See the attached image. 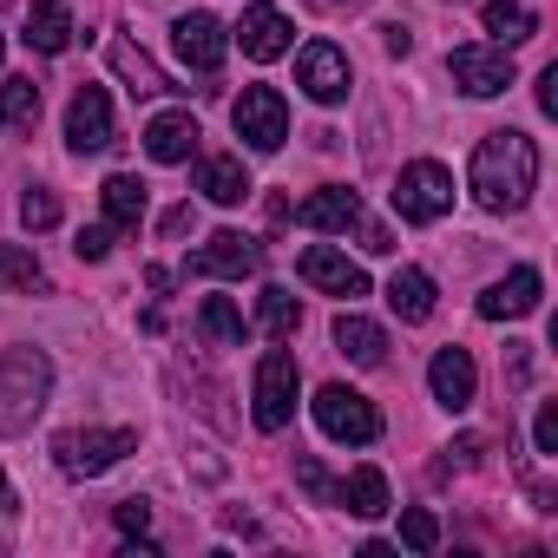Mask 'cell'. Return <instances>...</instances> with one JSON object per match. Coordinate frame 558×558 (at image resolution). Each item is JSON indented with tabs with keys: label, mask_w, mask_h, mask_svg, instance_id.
Returning a JSON list of instances; mask_svg holds the SVG:
<instances>
[{
	"label": "cell",
	"mask_w": 558,
	"mask_h": 558,
	"mask_svg": "<svg viewBox=\"0 0 558 558\" xmlns=\"http://www.w3.org/2000/svg\"><path fill=\"white\" fill-rule=\"evenodd\" d=\"M466 184L486 210H519L532 191H538V145L525 132H486L473 145V165H466Z\"/></svg>",
	"instance_id": "obj_1"
},
{
	"label": "cell",
	"mask_w": 558,
	"mask_h": 558,
	"mask_svg": "<svg viewBox=\"0 0 558 558\" xmlns=\"http://www.w3.org/2000/svg\"><path fill=\"white\" fill-rule=\"evenodd\" d=\"M53 395V362L40 349H0V434H27Z\"/></svg>",
	"instance_id": "obj_2"
},
{
	"label": "cell",
	"mask_w": 558,
	"mask_h": 558,
	"mask_svg": "<svg viewBox=\"0 0 558 558\" xmlns=\"http://www.w3.org/2000/svg\"><path fill=\"white\" fill-rule=\"evenodd\" d=\"M125 453H138V434H132V427H66V434L53 440V466H60L66 480H99V473H112Z\"/></svg>",
	"instance_id": "obj_3"
},
{
	"label": "cell",
	"mask_w": 558,
	"mask_h": 558,
	"mask_svg": "<svg viewBox=\"0 0 558 558\" xmlns=\"http://www.w3.org/2000/svg\"><path fill=\"white\" fill-rule=\"evenodd\" d=\"M395 210H401L408 223H440V217L453 210V171L434 165V158L401 165V178H395Z\"/></svg>",
	"instance_id": "obj_4"
},
{
	"label": "cell",
	"mask_w": 558,
	"mask_h": 558,
	"mask_svg": "<svg viewBox=\"0 0 558 558\" xmlns=\"http://www.w3.org/2000/svg\"><path fill=\"white\" fill-rule=\"evenodd\" d=\"M296 355L290 349H269L263 362H256V388H250V414H256V427L263 434H276V427H290V414H296Z\"/></svg>",
	"instance_id": "obj_5"
},
{
	"label": "cell",
	"mask_w": 558,
	"mask_h": 558,
	"mask_svg": "<svg viewBox=\"0 0 558 558\" xmlns=\"http://www.w3.org/2000/svg\"><path fill=\"white\" fill-rule=\"evenodd\" d=\"M310 408H316V427H323L329 440H349V447L381 440V414H375V401H368V395H355V388H342V381H329Z\"/></svg>",
	"instance_id": "obj_6"
},
{
	"label": "cell",
	"mask_w": 558,
	"mask_h": 558,
	"mask_svg": "<svg viewBox=\"0 0 558 558\" xmlns=\"http://www.w3.org/2000/svg\"><path fill=\"white\" fill-rule=\"evenodd\" d=\"M230 125H236V138L250 151H283L290 106H283V93H276V86H243V99L230 106Z\"/></svg>",
	"instance_id": "obj_7"
},
{
	"label": "cell",
	"mask_w": 558,
	"mask_h": 558,
	"mask_svg": "<svg viewBox=\"0 0 558 558\" xmlns=\"http://www.w3.org/2000/svg\"><path fill=\"white\" fill-rule=\"evenodd\" d=\"M447 73H453V86L466 99H499L512 86V47H499V40L493 47H453Z\"/></svg>",
	"instance_id": "obj_8"
},
{
	"label": "cell",
	"mask_w": 558,
	"mask_h": 558,
	"mask_svg": "<svg viewBox=\"0 0 558 558\" xmlns=\"http://www.w3.org/2000/svg\"><path fill=\"white\" fill-rule=\"evenodd\" d=\"M296 86L316 99V106H342L349 99V53L336 40H310L296 53Z\"/></svg>",
	"instance_id": "obj_9"
},
{
	"label": "cell",
	"mask_w": 558,
	"mask_h": 558,
	"mask_svg": "<svg viewBox=\"0 0 558 558\" xmlns=\"http://www.w3.org/2000/svg\"><path fill=\"white\" fill-rule=\"evenodd\" d=\"M171 47H178V60H184L191 73H217L223 53H230V27H223L217 14H178V21H171Z\"/></svg>",
	"instance_id": "obj_10"
},
{
	"label": "cell",
	"mask_w": 558,
	"mask_h": 558,
	"mask_svg": "<svg viewBox=\"0 0 558 558\" xmlns=\"http://www.w3.org/2000/svg\"><path fill=\"white\" fill-rule=\"evenodd\" d=\"M296 276L310 290H323V296H368V276H362V263H349L342 250H329V243H310L303 256H296Z\"/></svg>",
	"instance_id": "obj_11"
},
{
	"label": "cell",
	"mask_w": 558,
	"mask_h": 558,
	"mask_svg": "<svg viewBox=\"0 0 558 558\" xmlns=\"http://www.w3.org/2000/svg\"><path fill=\"white\" fill-rule=\"evenodd\" d=\"M66 145L80 158L112 145V99H106V86H80L73 93V106H66Z\"/></svg>",
	"instance_id": "obj_12"
},
{
	"label": "cell",
	"mask_w": 558,
	"mask_h": 558,
	"mask_svg": "<svg viewBox=\"0 0 558 558\" xmlns=\"http://www.w3.org/2000/svg\"><path fill=\"white\" fill-rule=\"evenodd\" d=\"M538 296H545V276H538L532 263H519L512 276H499V283L480 296V316H486V323H512V316H532Z\"/></svg>",
	"instance_id": "obj_13"
},
{
	"label": "cell",
	"mask_w": 558,
	"mask_h": 558,
	"mask_svg": "<svg viewBox=\"0 0 558 558\" xmlns=\"http://www.w3.org/2000/svg\"><path fill=\"white\" fill-rule=\"evenodd\" d=\"M230 34H236L243 60H283V53H290V40H296L290 14H276V8H250V14H243Z\"/></svg>",
	"instance_id": "obj_14"
},
{
	"label": "cell",
	"mask_w": 558,
	"mask_h": 558,
	"mask_svg": "<svg viewBox=\"0 0 558 558\" xmlns=\"http://www.w3.org/2000/svg\"><path fill=\"white\" fill-rule=\"evenodd\" d=\"M256 263H263V250H256L243 230H217V236L184 263V276H250Z\"/></svg>",
	"instance_id": "obj_15"
},
{
	"label": "cell",
	"mask_w": 558,
	"mask_h": 558,
	"mask_svg": "<svg viewBox=\"0 0 558 558\" xmlns=\"http://www.w3.org/2000/svg\"><path fill=\"white\" fill-rule=\"evenodd\" d=\"M427 388H434V401L440 408H473V395H480V368H473V355L466 349H440L434 362H427Z\"/></svg>",
	"instance_id": "obj_16"
},
{
	"label": "cell",
	"mask_w": 558,
	"mask_h": 558,
	"mask_svg": "<svg viewBox=\"0 0 558 558\" xmlns=\"http://www.w3.org/2000/svg\"><path fill=\"white\" fill-rule=\"evenodd\" d=\"M296 223L303 230H355L362 223V197L349 184H323V191H310L296 204Z\"/></svg>",
	"instance_id": "obj_17"
},
{
	"label": "cell",
	"mask_w": 558,
	"mask_h": 558,
	"mask_svg": "<svg viewBox=\"0 0 558 558\" xmlns=\"http://www.w3.org/2000/svg\"><path fill=\"white\" fill-rule=\"evenodd\" d=\"M197 138H204V132H197L191 112H158V119L145 125V151H151L158 165H184V158L197 151Z\"/></svg>",
	"instance_id": "obj_18"
},
{
	"label": "cell",
	"mask_w": 558,
	"mask_h": 558,
	"mask_svg": "<svg viewBox=\"0 0 558 558\" xmlns=\"http://www.w3.org/2000/svg\"><path fill=\"white\" fill-rule=\"evenodd\" d=\"M112 73L125 80V93L132 99H151V93H171V80H165V66L138 47V40H112Z\"/></svg>",
	"instance_id": "obj_19"
},
{
	"label": "cell",
	"mask_w": 558,
	"mask_h": 558,
	"mask_svg": "<svg viewBox=\"0 0 558 558\" xmlns=\"http://www.w3.org/2000/svg\"><path fill=\"white\" fill-rule=\"evenodd\" d=\"M336 349H342L355 368H381V362H388V329L349 310V316H336Z\"/></svg>",
	"instance_id": "obj_20"
},
{
	"label": "cell",
	"mask_w": 558,
	"mask_h": 558,
	"mask_svg": "<svg viewBox=\"0 0 558 558\" xmlns=\"http://www.w3.org/2000/svg\"><path fill=\"white\" fill-rule=\"evenodd\" d=\"M21 40H27L34 53H66V47H73V8H66V0H34Z\"/></svg>",
	"instance_id": "obj_21"
},
{
	"label": "cell",
	"mask_w": 558,
	"mask_h": 558,
	"mask_svg": "<svg viewBox=\"0 0 558 558\" xmlns=\"http://www.w3.org/2000/svg\"><path fill=\"white\" fill-rule=\"evenodd\" d=\"M197 191L210 197V204H243L250 197V171H243V158H230V151H210L204 165H197Z\"/></svg>",
	"instance_id": "obj_22"
},
{
	"label": "cell",
	"mask_w": 558,
	"mask_h": 558,
	"mask_svg": "<svg viewBox=\"0 0 558 558\" xmlns=\"http://www.w3.org/2000/svg\"><path fill=\"white\" fill-rule=\"evenodd\" d=\"M388 310L401 323H427L434 316V276L427 269H395L388 276Z\"/></svg>",
	"instance_id": "obj_23"
},
{
	"label": "cell",
	"mask_w": 558,
	"mask_h": 558,
	"mask_svg": "<svg viewBox=\"0 0 558 558\" xmlns=\"http://www.w3.org/2000/svg\"><path fill=\"white\" fill-rule=\"evenodd\" d=\"M99 204H106V223H112V230H138V223H145V184H138L132 171H112V178L99 184Z\"/></svg>",
	"instance_id": "obj_24"
},
{
	"label": "cell",
	"mask_w": 558,
	"mask_h": 558,
	"mask_svg": "<svg viewBox=\"0 0 558 558\" xmlns=\"http://www.w3.org/2000/svg\"><path fill=\"white\" fill-rule=\"evenodd\" d=\"M197 336L217 342V349H243L250 323H243V310H236L230 296H204V310H197Z\"/></svg>",
	"instance_id": "obj_25"
},
{
	"label": "cell",
	"mask_w": 558,
	"mask_h": 558,
	"mask_svg": "<svg viewBox=\"0 0 558 558\" xmlns=\"http://www.w3.org/2000/svg\"><path fill=\"white\" fill-rule=\"evenodd\" d=\"M342 506H349L355 519H381V512H388V473H381V466H355V473L342 480Z\"/></svg>",
	"instance_id": "obj_26"
},
{
	"label": "cell",
	"mask_w": 558,
	"mask_h": 558,
	"mask_svg": "<svg viewBox=\"0 0 558 558\" xmlns=\"http://www.w3.org/2000/svg\"><path fill=\"white\" fill-rule=\"evenodd\" d=\"M486 34H499V47H525L538 34V14L525 0H486Z\"/></svg>",
	"instance_id": "obj_27"
},
{
	"label": "cell",
	"mask_w": 558,
	"mask_h": 558,
	"mask_svg": "<svg viewBox=\"0 0 558 558\" xmlns=\"http://www.w3.org/2000/svg\"><path fill=\"white\" fill-rule=\"evenodd\" d=\"M0 290H21V296L47 290L40 256H34V250H21V243H0Z\"/></svg>",
	"instance_id": "obj_28"
},
{
	"label": "cell",
	"mask_w": 558,
	"mask_h": 558,
	"mask_svg": "<svg viewBox=\"0 0 558 558\" xmlns=\"http://www.w3.org/2000/svg\"><path fill=\"white\" fill-rule=\"evenodd\" d=\"M296 323H303V310H296L290 290H263V296H256V329H263L269 342H290Z\"/></svg>",
	"instance_id": "obj_29"
},
{
	"label": "cell",
	"mask_w": 558,
	"mask_h": 558,
	"mask_svg": "<svg viewBox=\"0 0 558 558\" xmlns=\"http://www.w3.org/2000/svg\"><path fill=\"white\" fill-rule=\"evenodd\" d=\"M40 119V86L34 80H0V132H27Z\"/></svg>",
	"instance_id": "obj_30"
},
{
	"label": "cell",
	"mask_w": 558,
	"mask_h": 558,
	"mask_svg": "<svg viewBox=\"0 0 558 558\" xmlns=\"http://www.w3.org/2000/svg\"><path fill=\"white\" fill-rule=\"evenodd\" d=\"M401 545H408V551H434V545H440V519H434L427 506H408V512H401Z\"/></svg>",
	"instance_id": "obj_31"
},
{
	"label": "cell",
	"mask_w": 558,
	"mask_h": 558,
	"mask_svg": "<svg viewBox=\"0 0 558 558\" xmlns=\"http://www.w3.org/2000/svg\"><path fill=\"white\" fill-rule=\"evenodd\" d=\"M21 223H27V230H53V223H60V197L40 191V184H27V197H21Z\"/></svg>",
	"instance_id": "obj_32"
},
{
	"label": "cell",
	"mask_w": 558,
	"mask_h": 558,
	"mask_svg": "<svg viewBox=\"0 0 558 558\" xmlns=\"http://www.w3.org/2000/svg\"><path fill=\"white\" fill-rule=\"evenodd\" d=\"M296 480H303V486L316 493V506H342V486H336V480L323 473V460H310V453H303V460H296Z\"/></svg>",
	"instance_id": "obj_33"
},
{
	"label": "cell",
	"mask_w": 558,
	"mask_h": 558,
	"mask_svg": "<svg viewBox=\"0 0 558 558\" xmlns=\"http://www.w3.org/2000/svg\"><path fill=\"white\" fill-rule=\"evenodd\" d=\"M532 447L545 460H558V401H538V421H532Z\"/></svg>",
	"instance_id": "obj_34"
},
{
	"label": "cell",
	"mask_w": 558,
	"mask_h": 558,
	"mask_svg": "<svg viewBox=\"0 0 558 558\" xmlns=\"http://www.w3.org/2000/svg\"><path fill=\"white\" fill-rule=\"evenodd\" d=\"M112 236H119V230H112V223H86V230H80V243H73V250H80V256H86V263H106V256H112Z\"/></svg>",
	"instance_id": "obj_35"
},
{
	"label": "cell",
	"mask_w": 558,
	"mask_h": 558,
	"mask_svg": "<svg viewBox=\"0 0 558 558\" xmlns=\"http://www.w3.org/2000/svg\"><path fill=\"white\" fill-rule=\"evenodd\" d=\"M112 519H119V532H125V538H145L151 506H145V499H119V506H112Z\"/></svg>",
	"instance_id": "obj_36"
},
{
	"label": "cell",
	"mask_w": 558,
	"mask_h": 558,
	"mask_svg": "<svg viewBox=\"0 0 558 558\" xmlns=\"http://www.w3.org/2000/svg\"><path fill=\"white\" fill-rule=\"evenodd\" d=\"M538 112H545V119H558V66H545V73H538Z\"/></svg>",
	"instance_id": "obj_37"
},
{
	"label": "cell",
	"mask_w": 558,
	"mask_h": 558,
	"mask_svg": "<svg viewBox=\"0 0 558 558\" xmlns=\"http://www.w3.org/2000/svg\"><path fill=\"white\" fill-rule=\"evenodd\" d=\"M506 349H512V355H506V375H512V388H519V381L532 375V355H525V342H506Z\"/></svg>",
	"instance_id": "obj_38"
},
{
	"label": "cell",
	"mask_w": 558,
	"mask_h": 558,
	"mask_svg": "<svg viewBox=\"0 0 558 558\" xmlns=\"http://www.w3.org/2000/svg\"><path fill=\"white\" fill-rule=\"evenodd\" d=\"M191 223H197V210H191V204H178V210H165V236H184Z\"/></svg>",
	"instance_id": "obj_39"
},
{
	"label": "cell",
	"mask_w": 558,
	"mask_h": 558,
	"mask_svg": "<svg viewBox=\"0 0 558 558\" xmlns=\"http://www.w3.org/2000/svg\"><path fill=\"white\" fill-rule=\"evenodd\" d=\"M381 34H388V53H414V34L408 27H381Z\"/></svg>",
	"instance_id": "obj_40"
},
{
	"label": "cell",
	"mask_w": 558,
	"mask_h": 558,
	"mask_svg": "<svg viewBox=\"0 0 558 558\" xmlns=\"http://www.w3.org/2000/svg\"><path fill=\"white\" fill-rule=\"evenodd\" d=\"M0 506H14V493H8V473H0Z\"/></svg>",
	"instance_id": "obj_41"
},
{
	"label": "cell",
	"mask_w": 558,
	"mask_h": 558,
	"mask_svg": "<svg viewBox=\"0 0 558 558\" xmlns=\"http://www.w3.org/2000/svg\"><path fill=\"white\" fill-rule=\"evenodd\" d=\"M0 60H8V34H0Z\"/></svg>",
	"instance_id": "obj_42"
},
{
	"label": "cell",
	"mask_w": 558,
	"mask_h": 558,
	"mask_svg": "<svg viewBox=\"0 0 558 558\" xmlns=\"http://www.w3.org/2000/svg\"><path fill=\"white\" fill-rule=\"evenodd\" d=\"M0 8H8V0H0Z\"/></svg>",
	"instance_id": "obj_43"
}]
</instances>
